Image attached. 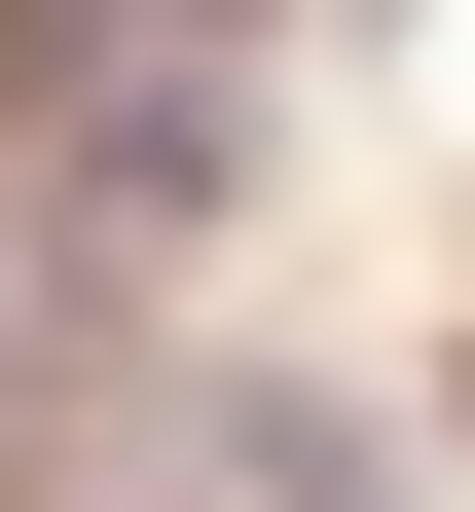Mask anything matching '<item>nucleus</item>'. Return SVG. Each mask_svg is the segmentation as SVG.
I'll return each mask as SVG.
<instances>
[{
	"label": "nucleus",
	"mask_w": 475,
	"mask_h": 512,
	"mask_svg": "<svg viewBox=\"0 0 475 512\" xmlns=\"http://www.w3.org/2000/svg\"><path fill=\"white\" fill-rule=\"evenodd\" d=\"M183 512H366V403H147Z\"/></svg>",
	"instance_id": "f257e3e1"
}]
</instances>
